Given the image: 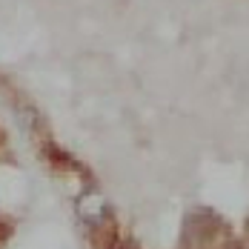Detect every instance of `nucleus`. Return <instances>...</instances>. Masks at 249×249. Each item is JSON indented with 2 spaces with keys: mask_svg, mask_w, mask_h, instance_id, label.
Masks as SVG:
<instances>
[{
  "mask_svg": "<svg viewBox=\"0 0 249 249\" xmlns=\"http://www.w3.org/2000/svg\"><path fill=\"white\" fill-rule=\"evenodd\" d=\"M75 212H77V218L86 226H92V229L112 221V206H109V200L103 198L100 192H83L75 203Z\"/></svg>",
  "mask_w": 249,
  "mask_h": 249,
  "instance_id": "1",
  "label": "nucleus"
}]
</instances>
